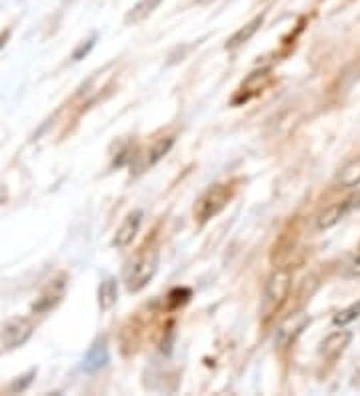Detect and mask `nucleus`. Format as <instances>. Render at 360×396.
<instances>
[{
	"label": "nucleus",
	"instance_id": "obj_1",
	"mask_svg": "<svg viewBox=\"0 0 360 396\" xmlns=\"http://www.w3.org/2000/svg\"><path fill=\"white\" fill-rule=\"evenodd\" d=\"M158 263H160V254L156 248L144 251L134 260H132L126 270H124V285L129 292H138L144 286L148 285L158 270Z\"/></svg>",
	"mask_w": 360,
	"mask_h": 396
},
{
	"label": "nucleus",
	"instance_id": "obj_2",
	"mask_svg": "<svg viewBox=\"0 0 360 396\" xmlns=\"http://www.w3.org/2000/svg\"><path fill=\"white\" fill-rule=\"evenodd\" d=\"M293 285V275L288 270H276L271 275L268 282L264 286V298H262V312L264 317L274 314L290 292Z\"/></svg>",
	"mask_w": 360,
	"mask_h": 396
},
{
	"label": "nucleus",
	"instance_id": "obj_3",
	"mask_svg": "<svg viewBox=\"0 0 360 396\" xmlns=\"http://www.w3.org/2000/svg\"><path fill=\"white\" fill-rule=\"evenodd\" d=\"M230 198H232V188L229 185H214V187H210L197 200V204H195V216L200 222H207V220L214 219L219 212L227 209Z\"/></svg>",
	"mask_w": 360,
	"mask_h": 396
},
{
	"label": "nucleus",
	"instance_id": "obj_4",
	"mask_svg": "<svg viewBox=\"0 0 360 396\" xmlns=\"http://www.w3.org/2000/svg\"><path fill=\"white\" fill-rule=\"evenodd\" d=\"M359 204H360V192L359 194H352V197L344 198L342 202H334L332 207H328V209L318 216V222H317L318 229H320V231L332 229L334 224H339L340 220L344 219L350 210L354 209V207H359Z\"/></svg>",
	"mask_w": 360,
	"mask_h": 396
},
{
	"label": "nucleus",
	"instance_id": "obj_5",
	"mask_svg": "<svg viewBox=\"0 0 360 396\" xmlns=\"http://www.w3.org/2000/svg\"><path fill=\"white\" fill-rule=\"evenodd\" d=\"M310 322V319L302 314V312H296L293 317H288V319L284 320L283 324L278 326L276 330V336H274V342L278 344V346H286V344H290V342L295 341L296 336L305 330V326Z\"/></svg>",
	"mask_w": 360,
	"mask_h": 396
},
{
	"label": "nucleus",
	"instance_id": "obj_6",
	"mask_svg": "<svg viewBox=\"0 0 360 396\" xmlns=\"http://www.w3.org/2000/svg\"><path fill=\"white\" fill-rule=\"evenodd\" d=\"M141 224H142V210H134L131 212L126 219L122 220V224L119 226V231L114 234V238H112V244L116 246V248H124V246H129L134 238H136V234L141 231Z\"/></svg>",
	"mask_w": 360,
	"mask_h": 396
},
{
	"label": "nucleus",
	"instance_id": "obj_7",
	"mask_svg": "<svg viewBox=\"0 0 360 396\" xmlns=\"http://www.w3.org/2000/svg\"><path fill=\"white\" fill-rule=\"evenodd\" d=\"M33 334V326H31V322H26V320H11L4 330H2V336H0V341L2 344L6 346V348H16V346H21L24 342L28 341V336Z\"/></svg>",
	"mask_w": 360,
	"mask_h": 396
},
{
	"label": "nucleus",
	"instance_id": "obj_8",
	"mask_svg": "<svg viewBox=\"0 0 360 396\" xmlns=\"http://www.w3.org/2000/svg\"><path fill=\"white\" fill-rule=\"evenodd\" d=\"M173 144H175V138H160V141H156V143L148 148V150H144L141 154V158H138V163H136V172H144V170H148L151 166H154L158 160H163L164 156L168 154V150L173 148Z\"/></svg>",
	"mask_w": 360,
	"mask_h": 396
},
{
	"label": "nucleus",
	"instance_id": "obj_9",
	"mask_svg": "<svg viewBox=\"0 0 360 396\" xmlns=\"http://www.w3.org/2000/svg\"><path fill=\"white\" fill-rule=\"evenodd\" d=\"M350 332H347V330H339V332H332L330 336H327L324 341H322V348H320V352L324 354V356H328V358H334V356H339L340 352L344 351L347 346L350 344Z\"/></svg>",
	"mask_w": 360,
	"mask_h": 396
},
{
	"label": "nucleus",
	"instance_id": "obj_10",
	"mask_svg": "<svg viewBox=\"0 0 360 396\" xmlns=\"http://www.w3.org/2000/svg\"><path fill=\"white\" fill-rule=\"evenodd\" d=\"M262 21H264L262 14L261 16H254L246 26H242L240 31H236V33L232 34V38L227 43V48H229V50H234V48H239V46H242V44L249 43L252 36L258 33V28L262 26Z\"/></svg>",
	"mask_w": 360,
	"mask_h": 396
},
{
	"label": "nucleus",
	"instance_id": "obj_11",
	"mask_svg": "<svg viewBox=\"0 0 360 396\" xmlns=\"http://www.w3.org/2000/svg\"><path fill=\"white\" fill-rule=\"evenodd\" d=\"M119 300V282L116 278H107L99 286V307L102 312H107L116 304Z\"/></svg>",
	"mask_w": 360,
	"mask_h": 396
},
{
	"label": "nucleus",
	"instance_id": "obj_12",
	"mask_svg": "<svg viewBox=\"0 0 360 396\" xmlns=\"http://www.w3.org/2000/svg\"><path fill=\"white\" fill-rule=\"evenodd\" d=\"M160 2H163V0H141V2L134 4L131 11H129V14L124 16V22H126V24H138V22H142L144 18H148V16L158 9Z\"/></svg>",
	"mask_w": 360,
	"mask_h": 396
},
{
	"label": "nucleus",
	"instance_id": "obj_13",
	"mask_svg": "<svg viewBox=\"0 0 360 396\" xmlns=\"http://www.w3.org/2000/svg\"><path fill=\"white\" fill-rule=\"evenodd\" d=\"M337 185L342 188H352L360 185V156L350 160L349 165L340 168L339 176H337Z\"/></svg>",
	"mask_w": 360,
	"mask_h": 396
},
{
	"label": "nucleus",
	"instance_id": "obj_14",
	"mask_svg": "<svg viewBox=\"0 0 360 396\" xmlns=\"http://www.w3.org/2000/svg\"><path fill=\"white\" fill-rule=\"evenodd\" d=\"M107 363H109V348H107L104 342H100V344H94V346L90 348V352L87 354V358H84V368H87L88 373H94V370L102 368Z\"/></svg>",
	"mask_w": 360,
	"mask_h": 396
},
{
	"label": "nucleus",
	"instance_id": "obj_15",
	"mask_svg": "<svg viewBox=\"0 0 360 396\" xmlns=\"http://www.w3.org/2000/svg\"><path fill=\"white\" fill-rule=\"evenodd\" d=\"M360 317V302H354V304H350L349 308H344V310H340L339 314L334 317V324L337 326H347L350 324L352 320H356Z\"/></svg>",
	"mask_w": 360,
	"mask_h": 396
},
{
	"label": "nucleus",
	"instance_id": "obj_16",
	"mask_svg": "<svg viewBox=\"0 0 360 396\" xmlns=\"http://www.w3.org/2000/svg\"><path fill=\"white\" fill-rule=\"evenodd\" d=\"M94 40H97V36H92L90 40H87V44H80L77 50H75V55H72V58L75 60H80V58H84V56L90 53V48L94 46Z\"/></svg>",
	"mask_w": 360,
	"mask_h": 396
},
{
	"label": "nucleus",
	"instance_id": "obj_17",
	"mask_svg": "<svg viewBox=\"0 0 360 396\" xmlns=\"http://www.w3.org/2000/svg\"><path fill=\"white\" fill-rule=\"evenodd\" d=\"M347 276H360V246L356 256L349 263V268H347Z\"/></svg>",
	"mask_w": 360,
	"mask_h": 396
},
{
	"label": "nucleus",
	"instance_id": "obj_18",
	"mask_svg": "<svg viewBox=\"0 0 360 396\" xmlns=\"http://www.w3.org/2000/svg\"><path fill=\"white\" fill-rule=\"evenodd\" d=\"M6 198H9V190H6L4 187H0V204H4Z\"/></svg>",
	"mask_w": 360,
	"mask_h": 396
}]
</instances>
